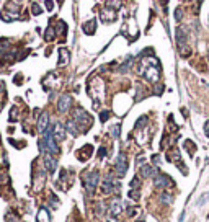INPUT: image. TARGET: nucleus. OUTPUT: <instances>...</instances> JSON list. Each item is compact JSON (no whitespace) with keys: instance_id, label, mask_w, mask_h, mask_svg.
<instances>
[{"instance_id":"obj_40","label":"nucleus","mask_w":209,"mask_h":222,"mask_svg":"<svg viewBox=\"0 0 209 222\" xmlns=\"http://www.w3.org/2000/svg\"><path fill=\"white\" fill-rule=\"evenodd\" d=\"M15 3H21V0H15Z\"/></svg>"},{"instance_id":"obj_31","label":"nucleus","mask_w":209,"mask_h":222,"mask_svg":"<svg viewBox=\"0 0 209 222\" xmlns=\"http://www.w3.org/2000/svg\"><path fill=\"white\" fill-rule=\"evenodd\" d=\"M10 121H16V106H13L10 111Z\"/></svg>"},{"instance_id":"obj_9","label":"nucleus","mask_w":209,"mask_h":222,"mask_svg":"<svg viewBox=\"0 0 209 222\" xmlns=\"http://www.w3.org/2000/svg\"><path fill=\"white\" fill-rule=\"evenodd\" d=\"M155 175H159V173H157V168L154 167V165L145 163V165L141 167V177L142 178H154Z\"/></svg>"},{"instance_id":"obj_25","label":"nucleus","mask_w":209,"mask_h":222,"mask_svg":"<svg viewBox=\"0 0 209 222\" xmlns=\"http://www.w3.org/2000/svg\"><path fill=\"white\" fill-rule=\"evenodd\" d=\"M207 199H209V193H204V195L198 199V202H196V206H204L207 202Z\"/></svg>"},{"instance_id":"obj_36","label":"nucleus","mask_w":209,"mask_h":222,"mask_svg":"<svg viewBox=\"0 0 209 222\" xmlns=\"http://www.w3.org/2000/svg\"><path fill=\"white\" fill-rule=\"evenodd\" d=\"M204 134H206L207 137H209V119L204 122Z\"/></svg>"},{"instance_id":"obj_15","label":"nucleus","mask_w":209,"mask_h":222,"mask_svg":"<svg viewBox=\"0 0 209 222\" xmlns=\"http://www.w3.org/2000/svg\"><path fill=\"white\" fill-rule=\"evenodd\" d=\"M92 152H93V147H92L90 144H87V145H85V147L79 152V154H80L79 158H80V160H88L90 155H92Z\"/></svg>"},{"instance_id":"obj_28","label":"nucleus","mask_w":209,"mask_h":222,"mask_svg":"<svg viewBox=\"0 0 209 222\" xmlns=\"http://www.w3.org/2000/svg\"><path fill=\"white\" fill-rule=\"evenodd\" d=\"M126 212H127V216H129V217H132V216H136L137 214V209H136V207H131V206H127L126 207Z\"/></svg>"},{"instance_id":"obj_3","label":"nucleus","mask_w":209,"mask_h":222,"mask_svg":"<svg viewBox=\"0 0 209 222\" xmlns=\"http://www.w3.org/2000/svg\"><path fill=\"white\" fill-rule=\"evenodd\" d=\"M98 181H100V175L97 170H90V172H85L82 175V183H83V188L88 191V195H93L95 190L98 186Z\"/></svg>"},{"instance_id":"obj_20","label":"nucleus","mask_w":209,"mask_h":222,"mask_svg":"<svg viewBox=\"0 0 209 222\" xmlns=\"http://www.w3.org/2000/svg\"><path fill=\"white\" fill-rule=\"evenodd\" d=\"M106 7H108V8L113 7V10H119V8L123 7V3H121V0H108V2H106Z\"/></svg>"},{"instance_id":"obj_19","label":"nucleus","mask_w":209,"mask_h":222,"mask_svg":"<svg viewBox=\"0 0 209 222\" xmlns=\"http://www.w3.org/2000/svg\"><path fill=\"white\" fill-rule=\"evenodd\" d=\"M54 38H56V30H54V26L49 25L46 28V33H44V39L46 41H54Z\"/></svg>"},{"instance_id":"obj_10","label":"nucleus","mask_w":209,"mask_h":222,"mask_svg":"<svg viewBox=\"0 0 209 222\" xmlns=\"http://www.w3.org/2000/svg\"><path fill=\"white\" fill-rule=\"evenodd\" d=\"M47 126H49V115L44 111V113H41L39 119H38V131H39L41 134H44L47 131Z\"/></svg>"},{"instance_id":"obj_11","label":"nucleus","mask_w":209,"mask_h":222,"mask_svg":"<svg viewBox=\"0 0 209 222\" xmlns=\"http://www.w3.org/2000/svg\"><path fill=\"white\" fill-rule=\"evenodd\" d=\"M123 207L124 206H121V202H119V199H113L111 201V204H110V216L111 217H119V214H121V211H123Z\"/></svg>"},{"instance_id":"obj_30","label":"nucleus","mask_w":209,"mask_h":222,"mask_svg":"<svg viewBox=\"0 0 209 222\" xmlns=\"http://www.w3.org/2000/svg\"><path fill=\"white\" fill-rule=\"evenodd\" d=\"M136 186H137V188L141 186V180H139L137 177H136V178H132V181H131V188H136Z\"/></svg>"},{"instance_id":"obj_34","label":"nucleus","mask_w":209,"mask_h":222,"mask_svg":"<svg viewBox=\"0 0 209 222\" xmlns=\"http://www.w3.org/2000/svg\"><path fill=\"white\" fill-rule=\"evenodd\" d=\"M175 18H177V20H182V8H177V10H175Z\"/></svg>"},{"instance_id":"obj_23","label":"nucleus","mask_w":209,"mask_h":222,"mask_svg":"<svg viewBox=\"0 0 209 222\" xmlns=\"http://www.w3.org/2000/svg\"><path fill=\"white\" fill-rule=\"evenodd\" d=\"M119 131H121V126H119V124H115V126H113L111 129H110L111 136H113V137H115V139H118V137H119Z\"/></svg>"},{"instance_id":"obj_32","label":"nucleus","mask_w":209,"mask_h":222,"mask_svg":"<svg viewBox=\"0 0 209 222\" xmlns=\"http://www.w3.org/2000/svg\"><path fill=\"white\" fill-rule=\"evenodd\" d=\"M13 82H15L16 85H21V83H23V75H21V74H16V75H15V80H13Z\"/></svg>"},{"instance_id":"obj_2","label":"nucleus","mask_w":209,"mask_h":222,"mask_svg":"<svg viewBox=\"0 0 209 222\" xmlns=\"http://www.w3.org/2000/svg\"><path fill=\"white\" fill-rule=\"evenodd\" d=\"M175 38H177V44H178V51L182 54V57H188L191 54V49L186 46V41H188V33L183 26H178L177 31H175Z\"/></svg>"},{"instance_id":"obj_14","label":"nucleus","mask_w":209,"mask_h":222,"mask_svg":"<svg viewBox=\"0 0 209 222\" xmlns=\"http://www.w3.org/2000/svg\"><path fill=\"white\" fill-rule=\"evenodd\" d=\"M65 131H67L69 134H72L74 137H77L79 132H80V127L77 126V122H75L74 119H69L67 122H65Z\"/></svg>"},{"instance_id":"obj_8","label":"nucleus","mask_w":209,"mask_h":222,"mask_svg":"<svg viewBox=\"0 0 209 222\" xmlns=\"http://www.w3.org/2000/svg\"><path fill=\"white\" fill-rule=\"evenodd\" d=\"M42 160H44V167H46L47 172H49V173H54L56 168H57V160L52 157V155H49V154H44V155H42Z\"/></svg>"},{"instance_id":"obj_26","label":"nucleus","mask_w":209,"mask_h":222,"mask_svg":"<svg viewBox=\"0 0 209 222\" xmlns=\"http://www.w3.org/2000/svg\"><path fill=\"white\" fill-rule=\"evenodd\" d=\"M110 115H111L110 111H101V113H100V119H101V122L108 121V118H110Z\"/></svg>"},{"instance_id":"obj_24","label":"nucleus","mask_w":209,"mask_h":222,"mask_svg":"<svg viewBox=\"0 0 209 222\" xmlns=\"http://www.w3.org/2000/svg\"><path fill=\"white\" fill-rule=\"evenodd\" d=\"M31 13L35 16H38V15H41V13H42V8L38 5V3H33V5H31Z\"/></svg>"},{"instance_id":"obj_12","label":"nucleus","mask_w":209,"mask_h":222,"mask_svg":"<svg viewBox=\"0 0 209 222\" xmlns=\"http://www.w3.org/2000/svg\"><path fill=\"white\" fill-rule=\"evenodd\" d=\"M65 127L61 124V122H57L54 127H52V134H54V137H56V140H64L65 139Z\"/></svg>"},{"instance_id":"obj_42","label":"nucleus","mask_w":209,"mask_h":222,"mask_svg":"<svg viewBox=\"0 0 209 222\" xmlns=\"http://www.w3.org/2000/svg\"><path fill=\"white\" fill-rule=\"evenodd\" d=\"M207 57H209V56H207Z\"/></svg>"},{"instance_id":"obj_35","label":"nucleus","mask_w":209,"mask_h":222,"mask_svg":"<svg viewBox=\"0 0 209 222\" xmlns=\"http://www.w3.org/2000/svg\"><path fill=\"white\" fill-rule=\"evenodd\" d=\"M95 211H97V214H103V204H97V207H95Z\"/></svg>"},{"instance_id":"obj_18","label":"nucleus","mask_w":209,"mask_h":222,"mask_svg":"<svg viewBox=\"0 0 209 222\" xmlns=\"http://www.w3.org/2000/svg\"><path fill=\"white\" fill-rule=\"evenodd\" d=\"M95 25H97V20H90L87 23H83V33H87V35H93L95 33Z\"/></svg>"},{"instance_id":"obj_1","label":"nucleus","mask_w":209,"mask_h":222,"mask_svg":"<svg viewBox=\"0 0 209 222\" xmlns=\"http://www.w3.org/2000/svg\"><path fill=\"white\" fill-rule=\"evenodd\" d=\"M72 119L77 122V126L80 127V131H88L90 126L93 124V118L88 115L83 108H75L72 111Z\"/></svg>"},{"instance_id":"obj_4","label":"nucleus","mask_w":209,"mask_h":222,"mask_svg":"<svg viewBox=\"0 0 209 222\" xmlns=\"http://www.w3.org/2000/svg\"><path fill=\"white\" fill-rule=\"evenodd\" d=\"M154 186L159 188V190H165L168 186H173V181L168 175H163V173H159L154 177Z\"/></svg>"},{"instance_id":"obj_29","label":"nucleus","mask_w":209,"mask_h":222,"mask_svg":"<svg viewBox=\"0 0 209 222\" xmlns=\"http://www.w3.org/2000/svg\"><path fill=\"white\" fill-rule=\"evenodd\" d=\"M49 201H51L52 207H57V206H59V201H57V198H56L54 195H51V196H49Z\"/></svg>"},{"instance_id":"obj_37","label":"nucleus","mask_w":209,"mask_h":222,"mask_svg":"<svg viewBox=\"0 0 209 222\" xmlns=\"http://www.w3.org/2000/svg\"><path fill=\"white\" fill-rule=\"evenodd\" d=\"M46 8H47V10H49V12H51V10H52V8H54V3H52V2H51V0H46Z\"/></svg>"},{"instance_id":"obj_5","label":"nucleus","mask_w":209,"mask_h":222,"mask_svg":"<svg viewBox=\"0 0 209 222\" xmlns=\"http://www.w3.org/2000/svg\"><path fill=\"white\" fill-rule=\"evenodd\" d=\"M115 172H116V177L118 178H123L126 175V172H127V160H126V155L124 154H119V157L116 158Z\"/></svg>"},{"instance_id":"obj_6","label":"nucleus","mask_w":209,"mask_h":222,"mask_svg":"<svg viewBox=\"0 0 209 222\" xmlns=\"http://www.w3.org/2000/svg\"><path fill=\"white\" fill-rule=\"evenodd\" d=\"M70 106H72V96L67 95V93L59 96V101H57V111L59 113H67L70 110Z\"/></svg>"},{"instance_id":"obj_16","label":"nucleus","mask_w":209,"mask_h":222,"mask_svg":"<svg viewBox=\"0 0 209 222\" xmlns=\"http://www.w3.org/2000/svg\"><path fill=\"white\" fill-rule=\"evenodd\" d=\"M159 199H160V202H163V204H167V206H170L173 202V196L170 195V193H167V191H162L159 195Z\"/></svg>"},{"instance_id":"obj_7","label":"nucleus","mask_w":209,"mask_h":222,"mask_svg":"<svg viewBox=\"0 0 209 222\" xmlns=\"http://www.w3.org/2000/svg\"><path fill=\"white\" fill-rule=\"evenodd\" d=\"M119 190V185H116V183H113V180H105L101 183V193L103 195H111V193H118Z\"/></svg>"},{"instance_id":"obj_13","label":"nucleus","mask_w":209,"mask_h":222,"mask_svg":"<svg viewBox=\"0 0 209 222\" xmlns=\"http://www.w3.org/2000/svg\"><path fill=\"white\" fill-rule=\"evenodd\" d=\"M69 60H70V53H69V49H65V48H61L59 49V65L61 67H64V65H67L69 64Z\"/></svg>"},{"instance_id":"obj_41","label":"nucleus","mask_w":209,"mask_h":222,"mask_svg":"<svg viewBox=\"0 0 209 222\" xmlns=\"http://www.w3.org/2000/svg\"><path fill=\"white\" fill-rule=\"evenodd\" d=\"M136 222H144V220H136Z\"/></svg>"},{"instance_id":"obj_21","label":"nucleus","mask_w":209,"mask_h":222,"mask_svg":"<svg viewBox=\"0 0 209 222\" xmlns=\"http://www.w3.org/2000/svg\"><path fill=\"white\" fill-rule=\"evenodd\" d=\"M185 149L189 152V155H193L194 152H196V145H194L193 140H185Z\"/></svg>"},{"instance_id":"obj_38","label":"nucleus","mask_w":209,"mask_h":222,"mask_svg":"<svg viewBox=\"0 0 209 222\" xmlns=\"http://www.w3.org/2000/svg\"><path fill=\"white\" fill-rule=\"evenodd\" d=\"M162 85H157V87H155V93H157V95H160V93H162Z\"/></svg>"},{"instance_id":"obj_22","label":"nucleus","mask_w":209,"mask_h":222,"mask_svg":"<svg viewBox=\"0 0 209 222\" xmlns=\"http://www.w3.org/2000/svg\"><path fill=\"white\" fill-rule=\"evenodd\" d=\"M147 122H149V118H147V116H141L139 119L136 121V127H137V129H142Z\"/></svg>"},{"instance_id":"obj_33","label":"nucleus","mask_w":209,"mask_h":222,"mask_svg":"<svg viewBox=\"0 0 209 222\" xmlns=\"http://www.w3.org/2000/svg\"><path fill=\"white\" fill-rule=\"evenodd\" d=\"M105 155H106V149H105V147H100V150H98V157L103 158Z\"/></svg>"},{"instance_id":"obj_27","label":"nucleus","mask_w":209,"mask_h":222,"mask_svg":"<svg viewBox=\"0 0 209 222\" xmlns=\"http://www.w3.org/2000/svg\"><path fill=\"white\" fill-rule=\"evenodd\" d=\"M129 198L131 199H134V201H139V198H141V195L137 191H134V190H131L129 191Z\"/></svg>"},{"instance_id":"obj_39","label":"nucleus","mask_w":209,"mask_h":222,"mask_svg":"<svg viewBox=\"0 0 209 222\" xmlns=\"http://www.w3.org/2000/svg\"><path fill=\"white\" fill-rule=\"evenodd\" d=\"M185 220V212H182V216H180V222Z\"/></svg>"},{"instance_id":"obj_17","label":"nucleus","mask_w":209,"mask_h":222,"mask_svg":"<svg viewBox=\"0 0 209 222\" xmlns=\"http://www.w3.org/2000/svg\"><path fill=\"white\" fill-rule=\"evenodd\" d=\"M38 222H51V216L46 211V207H41L39 212H38Z\"/></svg>"}]
</instances>
